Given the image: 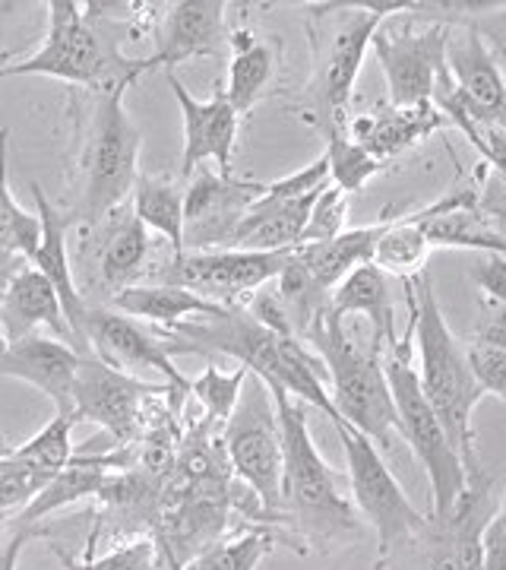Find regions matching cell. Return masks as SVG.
<instances>
[{"mask_svg":"<svg viewBox=\"0 0 506 570\" xmlns=\"http://www.w3.org/2000/svg\"><path fill=\"white\" fill-rule=\"evenodd\" d=\"M86 343L89 355H96L105 365L127 371V374H159L168 387L178 393H190V381L175 367L171 355L165 352L162 340L156 333H146L130 317H123L111 307H89L86 314Z\"/></svg>","mask_w":506,"mask_h":570,"instance_id":"15","label":"cell"},{"mask_svg":"<svg viewBox=\"0 0 506 570\" xmlns=\"http://www.w3.org/2000/svg\"><path fill=\"white\" fill-rule=\"evenodd\" d=\"M44 10H48V32L41 48L22 61L0 67V80L48 77L108 96V92H127V86H133L146 70H156L152 58L121 55L118 39L99 32L96 20H89L86 3L51 0Z\"/></svg>","mask_w":506,"mask_h":570,"instance_id":"3","label":"cell"},{"mask_svg":"<svg viewBox=\"0 0 506 570\" xmlns=\"http://www.w3.org/2000/svg\"><path fill=\"white\" fill-rule=\"evenodd\" d=\"M101 245L96 273L111 295H118L127 285H137L146 276V266L156 261V242L149 238V228L133 216V209H115L101 219Z\"/></svg>","mask_w":506,"mask_h":570,"instance_id":"22","label":"cell"},{"mask_svg":"<svg viewBox=\"0 0 506 570\" xmlns=\"http://www.w3.org/2000/svg\"><path fill=\"white\" fill-rule=\"evenodd\" d=\"M272 546H276V535L260 527L222 535L216 546L197 554L183 570H257Z\"/></svg>","mask_w":506,"mask_h":570,"instance_id":"34","label":"cell"},{"mask_svg":"<svg viewBox=\"0 0 506 570\" xmlns=\"http://www.w3.org/2000/svg\"><path fill=\"white\" fill-rule=\"evenodd\" d=\"M494 317H497V321H500V324L506 326V307H500V311H497V314H494Z\"/></svg>","mask_w":506,"mask_h":570,"instance_id":"46","label":"cell"},{"mask_svg":"<svg viewBox=\"0 0 506 570\" xmlns=\"http://www.w3.org/2000/svg\"><path fill=\"white\" fill-rule=\"evenodd\" d=\"M314 200H317V194L301 197V200L260 197L257 204L247 209V216H244L235 238H231V247L235 250H264V254L301 247Z\"/></svg>","mask_w":506,"mask_h":570,"instance_id":"26","label":"cell"},{"mask_svg":"<svg viewBox=\"0 0 506 570\" xmlns=\"http://www.w3.org/2000/svg\"><path fill=\"white\" fill-rule=\"evenodd\" d=\"M247 377H250V371L241 365L235 367L231 374L222 371L219 365H206L200 377L190 381V393L200 400V406L209 422L225 425L231 419L235 406H238V400H241V390L247 384Z\"/></svg>","mask_w":506,"mask_h":570,"instance_id":"37","label":"cell"},{"mask_svg":"<svg viewBox=\"0 0 506 570\" xmlns=\"http://www.w3.org/2000/svg\"><path fill=\"white\" fill-rule=\"evenodd\" d=\"M108 307L123 314V317H140L146 324L156 326L159 333H168V330H175L183 321H194V317H216L228 305L209 302V298H202L190 288H181V285L152 283L127 285L118 295H111Z\"/></svg>","mask_w":506,"mask_h":570,"instance_id":"25","label":"cell"},{"mask_svg":"<svg viewBox=\"0 0 506 570\" xmlns=\"http://www.w3.org/2000/svg\"><path fill=\"white\" fill-rule=\"evenodd\" d=\"M430 247H466L478 254H504L506 238L500 232H494L487 219L478 213V194L472 187L463 190H449L440 200H434L425 209L415 213Z\"/></svg>","mask_w":506,"mask_h":570,"instance_id":"21","label":"cell"},{"mask_svg":"<svg viewBox=\"0 0 506 570\" xmlns=\"http://www.w3.org/2000/svg\"><path fill=\"white\" fill-rule=\"evenodd\" d=\"M32 197H36V209H39L41 219V242L36 247V254L29 257V264L36 266L48 283L54 285V292H58V298H61L63 305V314H67V324L73 330L77 352L89 355V343H86V314H89V305H86L82 292L77 288L73 266H70V250H67V235H70V228L80 225V216H77V209L61 213L58 206L44 197L41 184H32Z\"/></svg>","mask_w":506,"mask_h":570,"instance_id":"17","label":"cell"},{"mask_svg":"<svg viewBox=\"0 0 506 570\" xmlns=\"http://www.w3.org/2000/svg\"><path fill=\"white\" fill-rule=\"evenodd\" d=\"M105 482H108V472L101 466L99 456H73V463L63 466L29 508H22L17 517H10V527L32 530L39 520L51 517L54 510L70 508L82 498H96Z\"/></svg>","mask_w":506,"mask_h":570,"instance_id":"29","label":"cell"},{"mask_svg":"<svg viewBox=\"0 0 506 570\" xmlns=\"http://www.w3.org/2000/svg\"><path fill=\"white\" fill-rule=\"evenodd\" d=\"M345 219H348V194L336 184H326L310 206V219L304 228L301 245H317V242H329V238L343 235L348 228Z\"/></svg>","mask_w":506,"mask_h":570,"instance_id":"39","label":"cell"},{"mask_svg":"<svg viewBox=\"0 0 506 570\" xmlns=\"http://www.w3.org/2000/svg\"><path fill=\"white\" fill-rule=\"evenodd\" d=\"M41 242L39 213H26L7 178V130L0 134V254H17V257H32Z\"/></svg>","mask_w":506,"mask_h":570,"instance_id":"33","label":"cell"},{"mask_svg":"<svg viewBox=\"0 0 506 570\" xmlns=\"http://www.w3.org/2000/svg\"><path fill=\"white\" fill-rule=\"evenodd\" d=\"M36 330H48L51 336L77 348L73 330L67 324L54 285L48 283L36 266L26 264L3 283V292H0V336L10 346L26 336H36Z\"/></svg>","mask_w":506,"mask_h":570,"instance_id":"20","label":"cell"},{"mask_svg":"<svg viewBox=\"0 0 506 570\" xmlns=\"http://www.w3.org/2000/svg\"><path fill=\"white\" fill-rule=\"evenodd\" d=\"M264 184L219 175L202 165L183 187V250H228Z\"/></svg>","mask_w":506,"mask_h":570,"instance_id":"14","label":"cell"},{"mask_svg":"<svg viewBox=\"0 0 506 570\" xmlns=\"http://www.w3.org/2000/svg\"><path fill=\"white\" fill-rule=\"evenodd\" d=\"M466 348L482 390L506 400V326L490 317Z\"/></svg>","mask_w":506,"mask_h":570,"instance_id":"36","label":"cell"},{"mask_svg":"<svg viewBox=\"0 0 506 570\" xmlns=\"http://www.w3.org/2000/svg\"><path fill=\"white\" fill-rule=\"evenodd\" d=\"M58 551L61 564L67 570H168L162 561V551L156 535L152 539H133V542H123L115 551L101 554V558H86V561H73L67 551Z\"/></svg>","mask_w":506,"mask_h":570,"instance_id":"38","label":"cell"},{"mask_svg":"<svg viewBox=\"0 0 506 570\" xmlns=\"http://www.w3.org/2000/svg\"><path fill=\"white\" fill-rule=\"evenodd\" d=\"M329 184V159L317 156L310 165H304L298 171L285 175L279 181L264 184V197L272 200H301V197H314Z\"/></svg>","mask_w":506,"mask_h":570,"instance_id":"41","label":"cell"},{"mask_svg":"<svg viewBox=\"0 0 506 570\" xmlns=\"http://www.w3.org/2000/svg\"><path fill=\"white\" fill-rule=\"evenodd\" d=\"M472 279L490 302L506 307V257L504 254H482V261L472 266Z\"/></svg>","mask_w":506,"mask_h":570,"instance_id":"42","label":"cell"},{"mask_svg":"<svg viewBox=\"0 0 506 570\" xmlns=\"http://www.w3.org/2000/svg\"><path fill=\"white\" fill-rule=\"evenodd\" d=\"M333 428H336L339 444H343L355 504L365 513L367 523L377 530L380 564H386L396 546H408L427 530L430 517H425L405 498L403 485L396 482V475L384 463V453L374 448L361 431H355L345 422H333Z\"/></svg>","mask_w":506,"mask_h":570,"instance_id":"11","label":"cell"},{"mask_svg":"<svg viewBox=\"0 0 506 570\" xmlns=\"http://www.w3.org/2000/svg\"><path fill=\"white\" fill-rule=\"evenodd\" d=\"M156 336L162 340L165 352L175 355H222L235 358L238 365L257 374L269 387H282L304 406L324 412L329 422H336V409L326 387V367L320 355L307 352L291 333H279L264 321H257L247 305L225 307L216 317H194L183 321L168 333Z\"/></svg>","mask_w":506,"mask_h":570,"instance_id":"1","label":"cell"},{"mask_svg":"<svg viewBox=\"0 0 506 570\" xmlns=\"http://www.w3.org/2000/svg\"><path fill=\"white\" fill-rule=\"evenodd\" d=\"M54 475H44L36 469L17 466L7 456H0V513L3 517H17L22 508H29L41 489L51 482Z\"/></svg>","mask_w":506,"mask_h":570,"instance_id":"40","label":"cell"},{"mask_svg":"<svg viewBox=\"0 0 506 570\" xmlns=\"http://www.w3.org/2000/svg\"><path fill=\"white\" fill-rule=\"evenodd\" d=\"M165 80L171 86L183 121V156H181V178L190 181L202 163H216L219 175H231V159H235V140H238V121L241 115L231 108L225 89L219 86L212 99H194L190 89L178 80L175 70H165Z\"/></svg>","mask_w":506,"mask_h":570,"instance_id":"16","label":"cell"},{"mask_svg":"<svg viewBox=\"0 0 506 570\" xmlns=\"http://www.w3.org/2000/svg\"><path fill=\"white\" fill-rule=\"evenodd\" d=\"M329 314L336 317H365L370 324V340L389 352L399 346L396 336V307H393V292H389V276L380 266L365 264L351 269L343 283L329 295Z\"/></svg>","mask_w":506,"mask_h":570,"instance_id":"23","label":"cell"},{"mask_svg":"<svg viewBox=\"0 0 506 570\" xmlns=\"http://www.w3.org/2000/svg\"><path fill=\"white\" fill-rule=\"evenodd\" d=\"M140 127L123 108V92L99 96L82 142L80 223H101L133 197L140 181Z\"/></svg>","mask_w":506,"mask_h":570,"instance_id":"7","label":"cell"},{"mask_svg":"<svg viewBox=\"0 0 506 570\" xmlns=\"http://www.w3.org/2000/svg\"><path fill=\"white\" fill-rule=\"evenodd\" d=\"M231 45L228 3L222 0H181L171 3L159 29L152 61L171 70L175 63L194 58H225Z\"/></svg>","mask_w":506,"mask_h":570,"instance_id":"18","label":"cell"},{"mask_svg":"<svg viewBox=\"0 0 506 570\" xmlns=\"http://www.w3.org/2000/svg\"><path fill=\"white\" fill-rule=\"evenodd\" d=\"M22 10H29V7L26 3H0V26H7L13 17H20Z\"/></svg>","mask_w":506,"mask_h":570,"instance_id":"44","label":"cell"},{"mask_svg":"<svg viewBox=\"0 0 506 570\" xmlns=\"http://www.w3.org/2000/svg\"><path fill=\"white\" fill-rule=\"evenodd\" d=\"M384 367L389 390H393V403H396V431L411 448L415 460L425 466L427 482H430V498H434L430 520H446L466 489V466L449 444L440 419L427 403L421 381H418V367L408 362V346L399 343L396 348L384 352Z\"/></svg>","mask_w":506,"mask_h":570,"instance_id":"8","label":"cell"},{"mask_svg":"<svg viewBox=\"0 0 506 570\" xmlns=\"http://www.w3.org/2000/svg\"><path fill=\"white\" fill-rule=\"evenodd\" d=\"M408 302H411L415 333H418L421 390H425L434 415L440 419L449 444L459 453L463 466H472V463H478L472 415L487 393L472 371L466 343L456 340V333L446 324L444 307L437 302L434 279L427 269L418 273L415 279H408Z\"/></svg>","mask_w":506,"mask_h":570,"instance_id":"2","label":"cell"},{"mask_svg":"<svg viewBox=\"0 0 506 570\" xmlns=\"http://www.w3.org/2000/svg\"><path fill=\"white\" fill-rule=\"evenodd\" d=\"M73 428H77V415L70 412H54V419L41 428L36 438H29L26 444L7 453L10 463L26 469H36L44 475H58L63 466L73 463Z\"/></svg>","mask_w":506,"mask_h":570,"instance_id":"32","label":"cell"},{"mask_svg":"<svg viewBox=\"0 0 506 570\" xmlns=\"http://www.w3.org/2000/svg\"><path fill=\"white\" fill-rule=\"evenodd\" d=\"M228 466L260 501V517H282V428L272 390L257 374L247 377L241 400L222 428Z\"/></svg>","mask_w":506,"mask_h":570,"instance_id":"9","label":"cell"},{"mask_svg":"<svg viewBox=\"0 0 506 570\" xmlns=\"http://www.w3.org/2000/svg\"><path fill=\"white\" fill-rule=\"evenodd\" d=\"M295 250H181L165 261L159 283L190 288L209 302L238 307L241 298H254L264 285L282 276Z\"/></svg>","mask_w":506,"mask_h":570,"instance_id":"13","label":"cell"},{"mask_svg":"<svg viewBox=\"0 0 506 570\" xmlns=\"http://www.w3.org/2000/svg\"><path fill=\"white\" fill-rule=\"evenodd\" d=\"M159 396H168L171 412H181V393L175 387L140 381L127 371L105 365L96 355H82L77 371V393H73V415L77 425L80 422L101 425L118 441V448H123L137 441L146 412Z\"/></svg>","mask_w":506,"mask_h":570,"instance_id":"12","label":"cell"},{"mask_svg":"<svg viewBox=\"0 0 506 570\" xmlns=\"http://www.w3.org/2000/svg\"><path fill=\"white\" fill-rule=\"evenodd\" d=\"M269 390L282 428V517L314 546L339 542L351 532L358 535L355 510L339 491L336 472L314 444L304 403L282 387Z\"/></svg>","mask_w":506,"mask_h":570,"instance_id":"4","label":"cell"},{"mask_svg":"<svg viewBox=\"0 0 506 570\" xmlns=\"http://www.w3.org/2000/svg\"><path fill=\"white\" fill-rule=\"evenodd\" d=\"M7 453H10V448H7V438L0 434V456H7Z\"/></svg>","mask_w":506,"mask_h":570,"instance_id":"45","label":"cell"},{"mask_svg":"<svg viewBox=\"0 0 506 570\" xmlns=\"http://www.w3.org/2000/svg\"><path fill=\"white\" fill-rule=\"evenodd\" d=\"M304 343L317 348L324 362L336 422L361 431L380 453L396 448V403L386 381L384 348L374 340L367 346L355 343L343 317L329 311H324V317L307 330Z\"/></svg>","mask_w":506,"mask_h":570,"instance_id":"5","label":"cell"},{"mask_svg":"<svg viewBox=\"0 0 506 570\" xmlns=\"http://www.w3.org/2000/svg\"><path fill=\"white\" fill-rule=\"evenodd\" d=\"M449 32L453 26L415 17L408 10L384 20V26L374 32L370 48L384 67L393 108H418L434 102L437 86L449 73L446 70Z\"/></svg>","mask_w":506,"mask_h":570,"instance_id":"10","label":"cell"},{"mask_svg":"<svg viewBox=\"0 0 506 570\" xmlns=\"http://www.w3.org/2000/svg\"><path fill=\"white\" fill-rule=\"evenodd\" d=\"M82 355L58 336H26L0 348V377H13L44 393L58 412L73 415L77 371Z\"/></svg>","mask_w":506,"mask_h":570,"instance_id":"19","label":"cell"},{"mask_svg":"<svg viewBox=\"0 0 506 570\" xmlns=\"http://www.w3.org/2000/svg\"><path fill=\"white\" fill-rule=\"evenodd\" d=\"M10 542L0 549V570H17V561H20L22 546L36 535V530H26V527H10Z\"/></svg>","mask_w":506,"mask_h":570,"instance_id":"43","label":"cell"},{"mask_svg":"<svg viewBox=\"0 0 506 570\" xmlns=\"http://www.w3.org/2000/svg\"><path fill=\"white\" fill-rule=\"evenodd\" d=\"M228 51H231V61H228L225 96L238 115H247L264 99L266 86L276 77V45L257 39L250 29H235Z\"/></svg>","mask_w":506,"mask_h":570,"instance_id":"27","label":"cell"},{"mask_svg":"<svg viewBox=\"0 0 506 570\" xmlns=\"http://www.w3.org/2000/svg\"><path fill=\"white\" fill-rule=\"evenodd\" d=\"M444 111L434 108V102L418 105V108H384V111H370L358 115L348 124V137L358 140L365 149H370L380 163L396 159L408 146L421 142L434 130L444 127Z\"/></svg>","mask_w":506,"mask_h":570,"instance_id":"24","label":"cell"},{"mask_svg":"<svg viewBox=\"0 0 506 570\" xmlns=\"http://www.w3.org/2000/svg\"><path fill=\"white\" fill-rule=\"evenodd\" d=\"M405 0L324 7L329 29L314 39L317 77L310 82V92L317 99V124L324 127V134H348L355 82L361 77V63L370 51L374 32L384 26V20L405 13Z\"/></svg>","mask_w":506,"mask_h":570,"instance_id":"6","label":"cell"},{"mask_svg":"<svg viewBox=\"0 0 506 570\" xmlns=\"http://www.w3.org/2000/svg\"><path fill=\"white\" fill-rule=\"evenodd\" d=\"M377 235H380V223L361 225V228H345L343 235H336L329 242L298 247V261L329 292V288H336V285L343 283L351 269L370 264Z\"/></svg>","mask_w":506,"mask_h":570,"instance_id":"28","label":"cell"},{"mask_svg":"<svg viewBox=\"0 0 506 570\" xmlns=\"http://www.w3.org/2000/svg\"><path fill=\"white\" fill-rule=\"evenodd\" d=\"M427 257H430V242H427L425 225L415 213L380 223V235L374 242L370 264L380 266L386 276H396V279L408 283L418 273H425Z\"/></svg>","mask_w":506,"mask_h":570,"instance_id":"31","label":"cell"},{"mask_svg":"<svg viewBox=\"0 0 506 570\" xmlns=\"http://www.w3.org/2000/svg\"><path fill=\"white\" fill-rule=\"evenodd\" d=\"M130 209L175 254L183 250V187L168 175H140Z\"/></svg>","mask_w":506,"mask_h":570,"instance_id":"30","label":"cell"},{"mask_svg":"<svg viewBox=\"0 0 506 570\" xmlns=\"http://www.w3.org/2000/svg\"><path fill=\"white\" fill-rule=\"evenodd\" d=\"M326 159H329V184L343 187L345 194H361L367 184L380 175L384 163L348 134H326Z\"/></svg>","mask_w":506,"mask_h":570,"instance_id":"35","label":"cell"}]
</instances>
